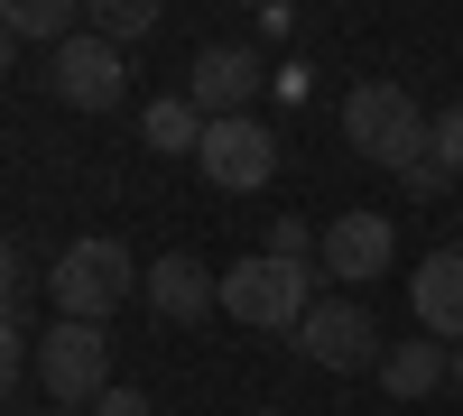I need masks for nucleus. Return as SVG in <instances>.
Returning <instances> with one entry per match:
<instances>
[{"instance_id": "nucleus-22", "label": "nucleus", "mask_w": 463, "mask_h": 416, "mask_svg": "<svg viewBox=\"0 0 463 416\" xmlns=\"http://www.w3.org/2000/svg\"><path fill=\"white\" fill-rule=\"evenodd\" d=\"M10 56H19V37H10V28H0V74H10Z\"/></svg>"}, {"instance_id": "nucleus-13", "label": "nucleus", "mask_w": 463, "mask_h": 416, "mask_svg": "<svg viewBox=\"0 0 463 416\" xmlns=\"http://www.w3.org/2000/svg\"><path fill=\"white\" fill-rule=\"evenodd\" d=\"M139 139L167 148V158H195V148H204V111L185 102V93H158V102L139 111Z\"/></svg>"}, {"instance_id": "nucleus-2", "label": "nucleus", "mask_w": 463, "mask_h": 416, "mask_svg": "<svg viewBox=\"0 0 463 416\" xmlns=\"http://www.w3.org/2000/svg\"><path fill=\"white\" fill-rule=\"evenodd\" d=\"M427 111H417L408 84H353L343 93V139L362 148L371 167H408V158H427Z\"/></svg>"}, {"instance_id": "nucleus-9", "label": "nucleus", "mask_w": 463, "mask_h": 416, "mask_svg": "<svg viewBox=\"0 0 463 416\" xmlns=\"http://www.w3.org/2000/svg\"><path fill=\"white\" fill-rule=\"evenodd\" d=\"M399 259V232H390V213H334L325 222V278L343 287H371L380 269Z\"/></svg>"}, {"instance_id": "nucleus-25", "label": "nucleus", "mask_w": 463, "mask_h": 416, "mask_svg": "<svg viewBox=\"0 0 463 416\" xmlns=\"http://www.w3.org/2000/svg\"><path fill=\"white\" fill-rule=\"evenodd\" d=\"M47 416H65V407H47Z\"/></svg>"}, {"instance_id": "nucleus-20", "label": "nucleus", "mask_w": 463, "mask_h": 416, "mask_svg": "<svg viewBox=\"0 0 463 416\" xmlns=\"http://www.w3.org/2000/svg\"><path fill=\"white\" fill-rule=\"evenodd\" d=\"M10 296H19V241L0 232V315H10Z\"/></svg>"}, {"instance_id": "nucleus-19", "label": "nucleus", "mask_w": 463, "mask_h": 416, "mask_svg": "<svg viewBox=\"0 0 463 416\" xmlns=\"http://www.w3.org/2000/svg\"><path fill=\"white\" fill-rule=\"evenodd\" d=\"M93 416H148V398H139V389H102Z\"/></svg>"}, {"instance_id": "nucleus-21", "label": "nucleus", "mask_w": 463, "mask_h": 416, "mask_svg": "<svg viewBox=\"0 0 463 416\" xmlns=\"http://www.w3.org/2000/svg\"><path fill=\"white\" fill-rule=\"evenodd\" d=\"M445 389H463V343H454V352H445Z\"/></svg>"}, {"instance_id": "nucleus-6", "label": "nucleus", "mask_w": 463, "mask_h": 416, "mask_svg": "<svg viewBox=\"0 0 463 416\" xmlns=\"http://www.w3.org/2000/svg\"><path fill=\"white\" fill-rule=\"evenodd\" d=\"M47 93L65 111H111L130 93V65H121V47H102V37L84 28V37H65V47L47 56Z\"/></svg>"}, {"instance_id": "nucleus-5", "label": "nucleus", "mask_w": 463, "mask_h": 416, "mask_svg": "<svg viewBox=\"0 0 463 416\" xmlns=\"http://www.w3.org/2000/svg\"><path fill=\"white\" fill-rule=\"evenodd\" d=\"M297 352L316 361V370H380V324H371V306L362 296H316V315L297 324Z\"/></svg>"}, {"instance_id": "nucleus-10", "label": "nucleus", "mask_w": 463, "mask_h": 416, "mask_svg": "<svg viewBox=\"0 0 463 416\" xmlns=\"http://www.w3.org/2000/svg\"><path fill=\"white\" fill-rule=\"evenodd\" d=\"M408 306H417V333H427V343H463V241H445V250L417 259Z\"/></svg>"}, {"instance_id": "nucleus-16", "label": "nucleus", "mask_w": 463, "mask_h": 416, "mask_svg": "<svg viewBox=\"0 0 463 416\" xmlns=\"http://www.w3.org/2000/svg\"><path fill=\"white\" fill-rule=\"evenodd\" d=\"M399 176H408V195H417V204H436V195H463V176L436 158V148H427V158H408Z\"/></svg>"}, {"instance_id": "nucleus-3", "label": "nucleus", "mask_w": 463, "mask_h": 416, "mask_svg": "<svg viewBox=\"0 0 463 416\" xmlns=\"http://www.w3.org/2000/svg\"><path fill=\"white\" fill-rule=\"evenodd\" d=\"M222 315H241L250 333H297L316 315V269H288V259L250 250L241 269H222Z\"/></svg>"}, {"instance_id": "nucleus-17", "label": "nucleus", "mask_w": 463, "mask_h": 416, "mask_svg": "<svg viewBox=\"0 0 463 416\" xmlns=\"http://www.w3.org/2000/svg\"><path fill=\"white\" fill-rule=\"evenodd\" d=\"M427 148H436V158H445V167L463 176V102H445V111H436V130H427Z\"/></svg>"}, {"instance_id": "nucleus-18", "label": "nucleus", "mask_w": 463, "mask_h": 416, "mask_svg": "<svg viewBox=\"0 0 463 416\" xmlns=\"http://www.w3.org/2000/svg\"><path fill=\"white\" fill-rule=\"evenodd\" d=\"M19 361H28V333H19V315H0V398L19 389Z\"/></svg>"}, {"instance_id": "nucleus-7", "label": "nucleus", "mask_w": 463, "mask_h": 416, "mask_svg": "<svg viewBox=\"0 0 463 416\" xmlns=\"http://www.w3.org/2000/svg\"><path fill=\"white\" fill-rule=\"evenodd\" d=\"M195 167H204V185H222V195H250V185L279 176V139H269L250 111H241V121H204Z\"/></svg>"}, {"instance_id": "nucleus-15", "label": "nucleus", "mask_w": 463, "mask_h": 416, "mask_svg": "<svg viewBox=\"0 0 463 416\" xmlns=\"http://www.w3.org/2000/svg\"><path fill=\"white\" fill-rule=\"evenodd\" d=\"M84 28L102 37V47H130V37H148V28H158V0H93V10H84Z\"/></svg>"}, {"instance_id": "nucleus-23", "label": "nucleus", "mask_w": 463, "mask_h": 416, "mask_svg": "<svg viewBox=\"0 0 463 416\" xmlns=\"http://www.w3.org/2000/svg\"><path fill=\"white\" fill-rule=\"evenodd\" d=\"M260 416H279V407H260Z\"/></svg>"}, {"instance_id": "nucleus-8", "label": "nucleus", "mask_w": 463, "mask_h": 416, "mask_svg": "<svg viewBox=\"0 0 463 416\" xmlns=\"http://www.w3.org/2000/svg\"><path fill=\"white\" fill-rule=\"evenodd\" d=\"M185 102H195L204 121H241V111L260 102V56L250 47H204L195 65H185Z\"/></svg>"}, {"instance_id": "nucleus-24", "label": "nucleus", "mask_w": 463, "mask_h": 416, "mask_svg": "<svg viewBox=\"0 0 463 416\" xmlns=\"http://www.w3.org/2000/svg\"><path fill=\"white\" fill-rule=\"evenodd\" d=\"M454 213H463V195H454Z\"/></svg>"}, {"instance_id": "nucleus-1", "label": "nucleus", "mask_w": 463, "mask_h": 416, "mask_svg": "<svg viewBox=\"0 0 463 416\" xmlns=\"http://www.w3.org/2000/svg\"><path fill=\"white\" fill-rule=\"evenodd\" d=\"M47 296H56V315H65V324H102L121 296H139V269H130V250L111 241V232H84V241H65V250H56Z\"/></svg>"}, {"instance_id": "nucleus-12", "label": "nucleus", "mask_w": 463, "mask_h": 416, "mask_svg": "<svg viewBox=\"0 0 463 416\" xmlns=\"http://www.w3.org/2000/svg\"><path fill=\"white\" fill-rule=\"evenodd\" d=\"M0 28L10 37H37V47H65V37H84V10H74V0H0Z\"/></svg>"}, {"instance_id": "nucleus-11", "label": "nucleus", "mask_w": 463, "mask_h": 416, "mask_svg": "<svg viewBox=\"0 0 463 416\" xmlns=\"http://www.w3.org/2000/svg\"><path fill=\"white\" fill-rule=\"evenodd\" d=\"M139 296L158 306L167 324H204L213 306H222V278L204 269V259H185V250H167V259H148V278H139Z\"/></svg>"}, {"instance_id": "nucleus-4", "label": "nucleus", "mask_w": 463, "mask_h": 416, "mask_svg": "<svg viewBox=\"0 0 463 416\" xmlns=\"http://www.w3.org/2000/svg\"><path fill=\"white\" fill-rule=\"evenodd\" d=\"M37 380H47V398L74 416V407H93L111 389V343H102V324H47L37 333Z\"/></svg>"}, {"instance_id": "nucleus-14", "label": "nucleus", "mask_w": 463, "mask_h": 416, "mask_svg": "<svg viewBox=\"0 0 463 416\" xmlns=\"http://www.w3.org/2000/svg\"><path fill=\"white\" fill-rule=\"evenodd\" d=\"M380 389L390 398H427V389H445V343H399V352H380Z\"/></svg>"}]
</instances>
